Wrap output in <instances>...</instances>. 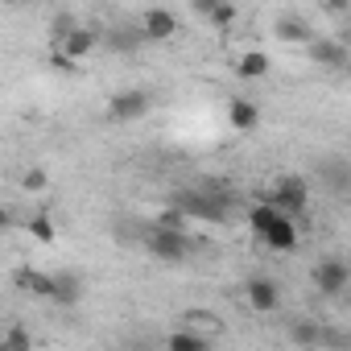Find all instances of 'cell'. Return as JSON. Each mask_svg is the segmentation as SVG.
Masks as SVG:
<instances>
[{
    "label": "cell",
    "instance_id": "4316f807",
    "mask_svg": "<svg viewBox=\"0 0 351 351\" xmlns=\"http://www.w3.org/2000/svg\"><path fill=\"white\" fill-rule=\"evenodd\" d=\"M17 228V215L9 211V207H0V236H5V232H13Z\"/></svg>",
    "mask_w": 351,
    "mask_h": 351
},
{
    "label": "cell",
    "instance_id": "52a82bcc",
    "mask_svg": "<svg viewBox=\"0 0 351 351\" xmlns=\"http://www.w3.org/2000/svg\"><path fill=\"white\" fill-rule=\"evenodd\" d=\"M244 298H248V306H252L256 314H273V310L281 306V289H277L273 277H252V281L244 285Z\"/></svg>",
    "mask_w": 351,
    "mask_h": 351
},
{
    "label": "cell",
    "instance_id": "44dd1931",
    "mask_svg": "<svg viewBox=\"0 0 351 351\" xmlns=\"http://www.w3.org/2000/svg\"><path fill=\"white\" fill-rule=\"evenodd\" d=\"M277 215H281V211H277V207H269V203L261 199V203L248 211V223H252V232H256V236H265V232H269V223H273Z\"/></svg>",
    "mask_w": 351,
    "mask_h": 351
},
{
    "label": "cell",
    "instance_id": "4fadbf2b",
    "mask_svg": "<svg viewBox=\"0 0 351 351\" xmlns=\"http://www.w3.org/2000/svg\"><path fill=\"white\" fill-rule=\"evenodd\" d=\"M13 285L17 289H25L29 298H46L50 302V273H42V269H34V265H21V269H13Z\"/></svg>",
    "mask_w": 351,
    "mask_h": 351
},
{
    "label": "cell",
    "instance_id": "484cf974",
    "mask_svg": "<svg viewBox=\"0 0 351 351\" xmlns=\"http://www.w3.org/2000/svg\"><path fill=\"white\" fill-rule=\"evenodd\" d=\"M50 66H54V71H66V75H71V71H79V66H75L71 58H62L58 50H50Z\"/></svg>",
    "mask_w": 351,
    "mask_h": 351
},
{
    "label": "cell",
    "instance_id": "277c9868",
    "mask_svg": "<svg viewBox=\"0 0 351 351\" xmlns=\"http://www.w3.org/2000/svg\"><path fill=\"white\" fill-rule=\"evenodd\" d=\"M149 104H153V95L149 91H141V87H124V91H116L112 99H108V120L112 124H132V120H141L145 112H149Z\"/></svg>",
    "mask_w": 351,
    "mask_h": 351
},
{
    "label": "cell",
    "instance_id": "5bb4252c",
    "mask_svg": "<svg viewBox=\"0 0 351 351\" xmlns=\"http://www.w3.org/2000/svg\"><path fill=\"white\" fill-rule=\"evenodd\" d=\"M228 120H232V128H236V132H252V128L261 124V108H256L252 99L236 95V99L228 104Z\"/></svg>",
    "mask_w": 351,
    "mask_h": 351
},
{
    "label": "cell",
    "instance_id": "7402d4cb",
    "mask_svg": "<svg viewBox=\"0 0 351 351\" xmlns=\"http://www.w3.org/2000/svg\"><path fill=\"white\" fill-rule=\"evenodd\" d=\"M46 186H50V173H46L42 165H29V169L21 173V191H25V195H42Z\"/></svg>",
    "mask_w": 351,
    "mask_h": 351
},
{
    "label": "cell",
    "instance_id": "6da1fadb",
    "mask_svg": "<svg viewBox=\"0 0 351 351\" xmlns=\"http://www.w3.org/2000/svg\"><path fill=\"white\" fill-rule=\"evenodd\" d=\"M169 207H178L186 219H203V223H228V215H232V199H223L215 186H207V191H173Z\"/></svg>",
    "mask_w": 351,
    "mask_h": 351
},
{
    "label": "cell",
    "instance_id": "30bf717a",
    "mask_svg": "<svg viewBox=\"0 0 351 351\" xmlns=\"http://www.w3.org/2000/svg\"><path fill=\"white\" fill-rule=\"evenodd\" d=\"M261 240H265L273 252H293V248H298V223H293L289 215H277Z\"/></svg>",
    "mask_w": 351,
    "mask_h": 351
},
{
    "label": "cell",
    "instance_id": "7c38bea8",
    "mask_svg": "<svg viewBox=\"0 0 351 351\" xmlns=\"http://www.w3.org/2000/svg\"><path fill=\"white\" fill-rule=\"evenodd\" d=\"M95 46H99V34H95L91 25H79V29H75V34L58 46V54H62V58H71V62L79 66V58H87Z\"/></svg>",
    "mask_w": 351,
    "mask_h": 351
},
{
    "label": "cell",
    "instance_id": "9c48e42d",
    "mask_svg": "<svg viewBox=\"0 0 351 351\" xmlns=\"http://www.w3.org/2000/svg\"><path fill=\"white\" fill-rule=\"evenodd\" d=\"M273 34H277V42H285V46H310L314 42V25L310 21H302V17H277V25H273Z\"/></svg>",
    "mask_w": 351,
    "mask_h": 351
},
{
    "label": "cell",
    "instance_id": "8fae6325",
    "mask_svg": "<svg viewBox=\"0 0 351 351\" xmlns=\"http://www.w3.org/2000/svg\"><path fill=\"white\" fill-rule=\"evenodd\" d=\"M50 302L54 306H79L83 298V277L79 273H50Z\"/></svg>",
    "mask_w": 351,
    "mask_h": 351
},
{
    "label": "cell",
    "instance_id": "5b68a950",
    "mask_svg": "<svg viewBox=\"0 0 351 351\" xmlns=\"http://www.w3.org/2000/svg\"><path fill=\"white\" fill-rule=\"evenodd\" d=\"M347 261L343 256H326V261H318L314 265V289L322 293V298H339L343 289H347Z\"/></svg>",
    "mask_w": 351,
    "mask_h": 351
},
{
    "label": "cell",
    "instance_id": "ba28073f",
    "mask_svg": "<svg viewBox=\"0 0 351 351\" xmlns=\"http://www.w3.org/2000/svg\"><path fill=\"white\" fill-rule=\"evenodd\" d=\"M310 58L318 66H326V71H347V62H351V54H347V46L339 38H314L310 42Z\"/></svg>",
    "mask_w": 351,
    "mask_h": 351
},
{
    "label": "cell",
    "instance_id": "2e32d148",
    "mask_svg": "<svg viewBox=\"0 0 351 351\" xmlns=\"http://www.w3.org/2000/svg\"><path fill=\"white\" fill-rule=\"evenodd\" d=\"M0 351H34V335H29V326H21V322L5 326V330H0Z\"/></svg>",
    "mask_w": 351,
    "mask_h": 351
},
{
    "label": "cell",
    "instance_id": "ffe728a7",
    "mask_svg": "<svg viewBox=\"0 0 351 351\" xmlns=\"http://www.w3.org/2000/svg\"><path fill=\"white\" fill-rule=\"evenodd\" d=\"M153 228H161V232H186V228H191V219H186V215H182L178 207H169V203H165V207L157 211Z\"/></svg>",
    "mask_w": 351,
    "mask_h": 351
},
{
    "label": "cell",
    "instance_id": "7a4b0ae2",
    "mask_svg": "<svg viewBox=\"0 0 351 351\" xmlns=\"http://www.w3.org/2000/svg\"><path fill=\"white\" fill-rule=\"evenodd\" d=\"M265 203L269 207H277L281 215H302L306 207H310V186H306V178H298V173H289V178H277V186L265 195Z\"/></svg>",
    "mask_w": 351,
    "mask_h": 351
},
{
    "label": "cell",
    "instance_id": "603a6c76",
    "mask_svg": "<svg viewBox=\"0 0 351 351\" xmlns=\"http://www.w3.org/2000/svg\"><path fill=\"white\" fill-rule=\"evenodd\" d=\"M289 335H293V343H302V347H318V343H322V326H314V322H298Z\"/></svg>",
    "mask_w": 351,
    "mask_h": 351
},
{
    "label": "cell",
    "instance_id": "9a60e30c",
    "mask_svg": "<svg viewBox=\"0 0 351 351\" xmlns=\"http://www.w3.org/2000/svg\"><path fill=\"white\" fill-rule=\"evenodd\" d=\"M269 66H273V62H269V54H265V50H248V54L236 62V75H240V79H265V75H269Z\"/></svg>",
    "mask_w": 351,
    "mask_h": 351
},
{
    "label": "cell",
    "instance_id": "e0dca14e",
    "mask_svg": "<svg viewBox=\"0 0 351 351\" xmlns=\"http://www.w3.org/2000/svg\"><path fill=\"white\" fill-rule=\"evenodd\" d=\"M165 351H211V339H203L195 330H169Z\"/></svg>",
    "mask_w": 351,
    "mask_h": 351
},
{
    "label": "cell",
    "instance_id": "d6986e66",
    "mask_svg": "<svg viewBox=\"0 0 351 351\" xmlns=\"http://www.w3.org/2000/svg\"><path fill=\"white\" fill-rule=\"evenodd\" d=\"M25 232H34L38 244H54V215H50V211L29 215V219H25Z\"/></svg>",
    "mask_w": 351,
    "mask_h": 351
},
{
    "label": "cell",
    "instance_id": "ac0fdd59",
    "mask_svg": "<svg viewBox=\"0 0 351 351\" xmlns=\"http://www.w3.org/2000/svg\"><path fill=\"white\" fill-rule=\"evenodd\" d=\"M75 29H79V17H75V13H58V17L50 21V50H58Z\"/></svg>",
    "mask_w": 351,
    "mask_h": 351
},
{
    "label": "cell",
    "instance_id": "cb8c5ba5",
    "mask_svg": "<svg viewBox=\"0 0 351 351\" xmlns=\"http://www.w3.org/2000/svg\"><path fill=\"white\" fill-rule=\"evenodd\" d=\"M116 50H136L141 46V34L136 29H112V38H108Z\"/></svg>",
    "mask_w": 351,
    "mask_h": 351
},
{
    "label": "cell",
    "instance_id": "8992f818",
    "mask_svg": "<svg viewBox=\"0 0 351 351\" xmlns=\"http://www.w3.org/2000/svg\"><path fill=\"white\" fill-rule=\"evenodd\" d=\"M141 42H169L173 34H178V17H173L169 9H149L141 17Z\"/></svg>",
    "mask_w": 351,
    "mask_h": 351
},
{
    "label": "cell",
    "instance_id": "3957f363",
    "mask_svg": "<svg viewBox=\"0 0 351 351\" xmlns=\"http://www.w3.org/2000/svg\"><path fill=\"white\" fill-rule=\"evenodd\" d=\"M145 248L157 256V261H165V265H178V261H186L191 256V236L186 232H161V228H149V236H145Z\"/></svg>",
    "mask_w": 351,
    "mask_h": 351
},
{
    "label": "cell",
    "instance_id": "d4e9b609",
    "mask_svg": "<svg viewBox=\"0 0 351 351\" xmlns=\"http://www.w3.org/2000/svg\"><path fill=\"white\" fill-rule=\"evenodd\" d=\"M207 17H211L219 29H228V25L236 21V5H211V9H207Z\"/></svg>",
    "mask_w": 351,
    "mask_h": 351
}]
</instances>
